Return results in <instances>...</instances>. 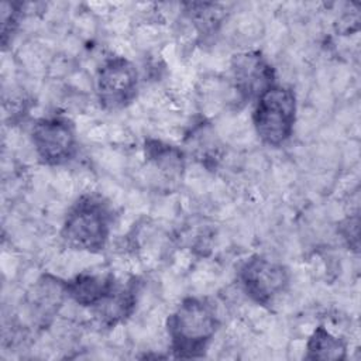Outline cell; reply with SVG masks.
<instances>
[{
  "mask_svg": "<svg viewBox=\"0 0 361 361\" xmlns=\"http://www.w3.org/2000/svg\"><path fill=\"white\" fill-rule=\"evenodd\" d=\"M219 316L204 298H185L166 320L169 345L176 358L203 357L219 329Z\"/></svg>",
  "mask_w": 361,
  "mask_h": 361,
  "instance_id": "1",
  "label": "cell"
},
{
  "mask_svg": "<svg viewBox=\"0 0 361 361\" xmlns=\"http://www.w3.org/2000/svg\"><path fill=\"white\" fill-rule=\"evenodd\" d=\"M111 220V210L100 196L83 195L68 210L61 237L72 250L99 252L107 244Z\"/></svg>",
  "mask_w": 361,
  "mask_h": 361,
  "instance_id": "2",
  "label": "cell"
},
{
  "mask_svg": "<svg viewBox=\"0 0 361 361\" xmlns=\"http://www.w3.org/2000/svg\"><path fill=\"white\" fill-rule=\"evenodd\" d=\"M296 121V96L290 87L274 85L255 102L252 124L258 138L271 147H279L293 133Z\"/></svg>",
  "mask_w": 361,
  "mask_h": 361,
  "instance_id": "3",
  "label": "cell"
},
{
  "mask_svg": "<svg viewBox=\"0 0 361 361\" xmlns=\"http://www.w3.org/2000/svg\"><path fill=\"white\" fill-rule=\"evenodd\" d=\"M138 92V71L124 56L107 58L96 72V96L107 111L127 107Z\"/></svg>",
  "mask_w": 361,
  "mask_h": 361,
  "instance_id": "4",
  "label": "cell"
},
{
  "mask_svg": "<svg viewBox=\"0 0 361 361\" xmlns=\"http://www.w3.org/2000/svg\"><path fill=\"white\" fill-rule=\"evenodd\" d=\"M237 278L244 293L262 306L272 305L289 285V272L285 265L259 254L251 255L240 267Z\"/></svg>",
  "mask_w": 361,
  "mask_h": 361,
  "instance_id": "5",
  "label": "cell"
},
{
  "mask_svg": "<svg viewBox=\"0 0 361 361\" xmlns=\"http://www.w3.org/2000/svg\"><path fill=\"white\" fill-rule=\"evenodd\" d=\"M31 142L42 164L62 165L76 152L75 126L63 116L42 117L32 126Z\"/></svg>",
  "mask_w": 361,
  "mask_h": 361,
  "instance_id": "6",
  "label": "cell"
},
{
  "mask_svg": "<svg viewBox=\"0 0 361 361\" xmlns=\"http://www.w3.org/2000/svg\"><path fill=\"white\" fill-rule=\"evenodd\" d=\"M231 79L243 100H257L275 85V69L259 51H245L231 58Z\"/></svg>",
  "mask_w": 361,
  "mask_h": 361,
  "instance_id": "7",
  "label": "cell"
},
{
  "mask_svg": "<svg viewBox=\"0 0 361 361\" xmlns=\"http://www.w3.org/2000/svg\"><path fill=\"white\" fill-rule=\"evenodd\" d=\"M66 295L65 281L51 275L41 276L28 292L27 307L32 320L39 326L47 323L58 313Z\"/></svg>",
  "mask_w": 361,
  "mask_h": 361,
  "instance_id": "8",
  "label": "cell"
},
{
  "mask_svg": "<svg viewBox=\"0 0 361 361\" xmlns=\"http://www.w3.org/2000/svg\"><path fill=\"white\" fill-rule=\"evenodd\" d=\"M117 281L113 274H93L82 272L69 281H65V289L68 298L85 307H96L117 286Z\"/></svg>",
  "mask_w": 361,
  "mask_h": 361,
  "instance_id": "9",
  "label": "cell"
},
{
  "mask_svg": "<svg viewBox=\"0 0 361 361\" xmlns=\"http://www.w3.org/2000/svg\"><path fill=\"white\" fill-rule=\"evenodd\" d=\"M137 292L138 282L135 279H131L124 286L117 285L111 295L94 307L102 322L107 326H114L127 319L135 307Z\"/></svg>",
  "mask_w": 361,
  "mask_h": 361,
  "instance_id": "10",
  "label": "cell"
},
{
  "mask_svg": "<svg viewBox=\"0 0 361 361\" xmlns=\"http://www.w3.org/2000/svg\"><path fill=\"white\" fill-rule=\"evenodd\" d=\"M347 357L345 343L331 334L326 327L319 326L310 334L306 343L307 360H323V361H340Z\"/></svg>",
  "mask_w": 361,
  "mask_h": 361,
  "instance_id": "11",
  "label": "cell"
},
{
  "mask_svg": "<svg viewBox=\"0 0 361 361\" xmlns=\"http://www.w3.org/2000/svg\"><path fill=\"white\" fill-rule=\"evenodd\" d=\"M145 152L147 158H149L162 172L169 176L180 175L183 169V158L178 148L161 141H148L145 144Z\"/></svg>",
  "mask_w": 361,
  "mask_h": 361,
  "instance_id": "12",
  "label": "cell"
}]
</instances>
